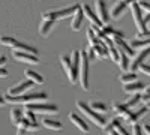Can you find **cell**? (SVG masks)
I'll return each instance as SVG.
<instances>
[{
    "mask_svg": "<svg viewBox=\"0 0 150 135\" xmlns=\"http://www.w3.org/2000/svg\"><path fill=\"white\" fill-rule=\"evenodd\" d=\"M47 93H30V95H21V96H11L5 95V101L6 104H33V102H45L47 101Z\"/></svg>",
    "mask_w": 150,
    "mask_h": 135,
    "instance_id": "1",
    "label": "cell"
},
{
    "mask_svg": "<svg viewBox=\"0 0 150 135\" xmlns=\"http://www.w3.org/2000/svg\"><path fill=\"white\" fill-rule=\"evenodd\" d=\"M77 107H78L80 111H81L87 119H89V120H92L96 126H99V128H105V126H107V120H105V117H102L99 113L93 111V110H92L89 105H87L86 102H83V101H77Z\"/></svg>",
    "mask_w": 150,
    "mask_h": 135,
    "instance_id": "2",
    "label": "cell"
},
{
    "mask_svg": "<svg viewBox=\"0 0 150 135\" xmlns=\"http://www.w3.org/2000/svg\"><path fill=\"white\" fill-rule=\"evenodd\" d=\"M0 44L2 45H6V47H11L12 51H21V53H30V54H35L38 56V50L30 45H26L14 38H9V36H0Z\"/></svg>",
    "mask_w": 150,
    "mask_h": 135,
    "instance_id": "3",
    "label": "cell"
},
{
    "mask_svg": "<svg viewBox=\"0 0 150 135\" xmlns=\"http://www.w3.org/2000/svg\"><path fill=\"white\" fill-rule=\"evenodd\" d=\"M80 9V5H74V6H68L63 9H57V11H48L42 14V20H60V18H68V17H74V14Z\"/></svg>",
    "mask_w": 150,
    "mask_h": 135,
    "instance_id": "4",
    "label": "cell"
},
{
    "mask_svg": "<svg viewBox=\"0 0 150 135\" xmlns=\"http://www.w3.org/2000/svg\"><path fill=\"white\" fill-rule=\"evenodd\" d=\"M89 66L90 59L86 50H81V65H80V84L83 90H89Z\"/></svg>",
    "mask_w": 150,
    "mask_h": 135,
    "instance_id": "5",
    "label": "cell"
},
{
    "mask_svg": "<svg viewBox=\"0 0 150 135\" xmlns=\"http://www.w3.org/2000/svg\"><path fill=\"white\" fill-rule=\"evenodd\" d=\"M129 9L132 12V18H134L135 27H137V30H138V33L147 32V26H146V23H144V15H143V11H141L140 5L137 3V2H134V3H131Z\"/></svg>",
    "mask_w": 150,
    "mask_h": 135,
    "instance_id": "6",
    "label": "cell"
},
{
    "mask_svg": "<svg viewBox=\"0 0 150 135\" xmlns=\"http://www.w3.org/2000/svg\"><path fill=\"white\" fill-rule=\"evenodd\" d=\"M24 110H30L33 113H39V114H57L59 108L53 104H42V102H33L27 104Z\"/></svg>",
    "mask_w": 150,
    "mask_h": 135,
    "instance_id": "7",
    "label": "cell"
},
{
    "mask_svg": "<svg viewBox=\"0 0 150 135\" xmlns=\"http://www.w3.org/2000/svg\"><path fill=\"white\" fill-rule=\"evenodd\" d=\"M95 12L99 18V21L102 23V26H108V20H110V14H108V9L104 0H96L95 2Z\"/></svg>",
    "mask_w": 150,
    "mask_h": 135,
    "instance_id": "8",
    "label": "cell"
},
{
    "mask_svg": "<svg viewBox=\"0 0 150 135\" xmlns=\"http://www.w3.org/2000/svg\"><path fill=\"white\" fill-rule=\"evenodd\" d=\"M135 0H125V2H117L114 6L111 8V18L114 20H119L125 12H126V9L131 6V3H134Z\"/></svg>",
    "mask_w": 150,
    "mask_h": 135,
    "instance_id": "9",
    "label": "cell"
},
{
    "mask_svg": "<svg viewBox=\"0 0 150 135\" xmlns=\"http://www.w3.org/2000/svg\"><path fill=\"white\" fill-rule=\"evenodd\" d=\"M33 81H30V80H26V81H21L18 86H14V87H11L9 90H8V95H11V96H21V95H24L29 89H32L33 87Z\"/></svg>",
    "mask_w": 150,
    "mask_h": 135,
    "instance_id": "10",
    "label": "cell"
},
{
    "mask_svg": "<svg viewBox=\"0 0 150 135\" xmlns=\"http://www.w3.org/2000/svg\"><path fill=\"white\" fill-rule=\"evenodd\" d=\"M81 9H83V12H84V15L87 17V20L92 23V26L99 27V29H102V27H104V26H102V23L99 21V18H98V15H96V12H95L89 5H87V3H83V5H81Z\"/></svg>",
    "mask_w": 150,
    "mask_h": 135,
    "instance_id": "11",
    "label": "cell"
},
{
    "mask_svg": "<svg viewBox=\"0 0 150 135\" xmlns=\"http://www.w3.org/2000/svg\"><path fill=\"white\" fill-rule=\"evenodd\" d=\"M12 56H14L15 60L18 62H24V63H30V65H38L39 63V57L30 54V53H21V51H12Z\"/></svg>",
    "mask_w": 150,
    "mask_h": 135,
    "instance_id": "12",
    "label": "cell"
},
{
    "mask_svg": "<svg viewBox=\"0 0 150 135\" xmlns=\"http://www.w3.org/2000/svg\"><path fill=\"white\" fill-rule=\"evenodd\" d=\"M60 63L63 66V69L66 71L68 74V78L72 84H75L78 81V77L74 74V69H72V62H71V57H66V56H60Z\"/></svg>",
    "mask_w": 150,
    "mask_h": 135,
    "instance_id": "13",
    "label": "cell"
},
{
    "mask_svg": "<svg viewBox=\"0 0 150 135\" xmlns=\"http://www.w3.org/2000/svg\"><path fill=\"white\" fill-rule=\"evenodd\" d=\"M147 107H140V108H137V110H134V111H129V114L125 117L123 120L126 122V123H129V125H135L137 122H138L146 113H147Z\"/></svg>",
    "mask_w": 150,
    "mask_h": 135,
    "instance_id": "14",
    "label": "cell"
},
{
    "mask_svg": "<svg viewBox=\"0 0 150 135\" xmlns=\"http://www.w3.org/2000/svg\"><path fill=\"white\" fill-rule=\"evenodd\" d=\"M149 56H150V47L146 48V50H141V53L132 60V63H131V66H129V71L135 74V71H138V69H140V66L144 63V60H146Z\"/></svg>",
    "mask_w": 150,
    "mask_h": 135,
    "instance_id": "15",
    "label": "cell"
},
{
    "mask_svg": "<svg viewBox=\"0 0 150 135\" xmlns=\"http://www.w3.org/2000/svg\"><path fill=\"white\" fill-rule=\"evenodd\" d=\"M112 42H114V45L117 47V50H119L120 53H125V54L129 56V57L134 56V48H132L129 44L125 42L123 38H114V39H112Z\"/></svg>",
    "mask_w": 150,
    "mask_h": 135,
    "instance_id": "16",
    "label": "cell"
},
{
    "mask_svg": "<svg viewBox=\"0 0 150 135\" xmlns=\"http://www.w3.org/2000/svg\"><path fill=\"white\" fill-rule=\"evenodd\" d=\"M146 86L141 83V81H135V83H131V84H125L123 86V92L128 93V95H137V93H141L144 92Z\"/></svg>",
    "mask_w": 150,
    "mask_h": 135,
    "instance_id": "17",
    "label": "cell"
},
{
    "mask_svg": "<svg viewBox=\"0 0 150 135\" xmlns=\"http://www.w3.org/2000/svg\"><path fill=\"white\" fill-rule=\"evenodd\" d=\"M69 120L72 122V123L77 126L81 132H89V126H87V123L84 122V119H81L78 114H75V113H69Z\"/></svg>",
    "mask_w": 150,
    "mask_h": 135,
    "instance_id": "18",
    "label": "cell"
},
{
    "mask_svg": "<svg viewBox=\"0 0 150 135\" xmlns=\"http://www.w3.org/2000/svg\"><path fill=\"white\" fill-rule=\"evenodd\" d=\"M83 20H84V12H83V9H81V6H80V9L74 14V17H72V23H71V27H72V30H80L81 29V26H83Z\"/></svg>",
    "mask_w": 150,
    "mask_h": 135,
    "instance_id": "19",
    "label": "cell"
},
{
    "mask_svg": "<svg viewBox=\"0 0 150 135\" xmlns=\"http://www.w3.org/2000/svg\"><path fill=\"white\" fill-rule=\"evenodd\" d=\"M112 111H114L119 117H123L125 119V117L129 114L131 110L125 105V102H114V104H112Z\"/></svg>",
    "mask_w": 150,
    "mask_h": 135,
    "instance_id": "20",
    "label": "cell"
},
{
    "mask_svg": "<svg viewBox=\"0 0 150 135\" xmlns=\"http://www.w3.org/2000/svg\"><path fill=\"white\" fill-rule=\"evenodd\" d=\"M92 48H93V51H95L96 57H99V59H105V57L108 56L107 45H105V44H104V41H101V39H99V42H98V44H95Z\"/></svg>",
    "mask_w": 150,
    "mask_h": 135,
    "instance_id": "21",
    "label": "cell"
},
{
    "mask_svg": "<svg viewBox=\"0 0 150 135\" xmlns=\"http://www.w3.org/2000/svg\"><path fill=\"white\" fill-rule=\"evenodd\" d=\"M129 45L135 50H146V48L150 47V39H140V38H135L129 42Z\"/></svg>",
    "mask_w": 150,
    "mask_h": 135,
    "instance_id": "22",
    "label": "cell"
},
{
    "mask_svg": "<svg viewBox=\"0 0 150 135\" xmlns=\"http://www.w3.org/2000/svg\"><path fill=\"white\" fill-rule=\"evenodd\" d=\"M54 24H56L54 20H42L41 26H39V33H41L42 36H48V33L53 30Z\"/></svg>",
    "mask_w": 150,
    "mask_h": 135,
    "instance_id": "23",
    "label": "cell"
},
{
    "mask_svg": "<svg viewBox=\"0 0 150 135\" xmlns=\"http://www.w3.org/2000/svg\"><path fill=\"white\" fill-rule=\"evenodd\" d=\"M89 107L93 110V111H96V113H99V114H105V113H108V107L104 104V102H101V101H90L89 102Z\"/></svg>",
    "mask_w": 150,
    "mask_h": 135,
    "instance_id": "24",
    "label": "cell"
},
{
    "mask_svg": "<svg viewBox=\"0 0 150 135\" xmlns=\"http://www.w3.org/2000/svg\"><path fill=\"white\" fill-rule=\"evenodd\" d=\"M102 32H104V35L107 36V38H110L111 41L114 39V38H123V33H122V32L112 29V27H110V26H104V27H102Z\"/></svg>",
    "mask_w": 150,
    "mask_h": 135,
    "instance_id": "25",
    "label": "cell"
},
{
    "mask_svg": "<svg viewBox=\"0 0 150 135\" xmlns=\"http://www.w3.org/2000/svg\"><path fill=\"white\" fill-rule=\"evenodd\" d=\"M42 125L47 128V129H51V131H60L62 129V123L57 120H53V119H44L42 120Z\"/></svg>",
    "mask_w": 150,
    "mask_h": 135,
    "instance_id": "26",
    "label": "cell"
},
{
    "mask_svg": "<svg viewBox=\"0 0 150 135\" xmlns=\"http://www.w3.org/2000/svg\"><path fill=\"white\" fill-rule=\"evenodd\" d=\"M11 122H12V125H15V126H18L20 125V122L23 120V111L21 110H18V108H14V110H11Z\"/></svg>",
    "mask_w": 150,
    "mask_h": 135,
    "instance_id": "27",
    "label": "cell"
},
{
    "mask_svg": "<svg viewBox=\"0 0 150 135\" xmlns=\"http://www.w3.org/2000/svg\"><path fill=\"white\" fill-rule=\"evenodd\" d=\"M26 78L30 80V81H33L35 84H42L44 83V77L39 75V74L35 72V71H30V69L26 71Z\"/></svg>",
    "mask_w": 150,
    "mask_h": 135,
    "instance_id": "28",
    "label": "cell"
},
{
    "mask_svg": "<svg viewBox=\"0 0 150 135\" xmlns=\"http://www.w3.org/2000/svg\"><path fill=\"white\" fill-rule=\"evenodd\" d=\"M140 101H143V95H140V93H137V95H131V98L128 101H125V105H126L129 110L132 108V107H137L140 104Z\"/></svg>",
    "mask_w": 150,
    "mask_h": 135,
    "instance_id": "29",
    "label": "cell"
},
{
    "mask_svg": "<svg viewBox=\"0 0 150 135\" xmlns=\"http://www.w3.org/2000/svg\"><path fill=\"white\" fill-rule=\"evenodd\" d=\"M120 81L125 84H131V83H135L137 81V74L134 72H123L122 75H120Z\"/></svg>",
    "mask_w": 150,
    "mask_h": 135,
    "instance_id": "30",
    "label": "cell"
},
{
    "mask_svg": "<svg viewBox=\"0 0 150 135\" xmlns=\"http://www.w3.org/2000/svg\"><path fill=\"white\" fill-rule=\"evenodd\" d=\"M119 66L122 71H129V56H126L125 53H120V60H119Z\"/></svg>",
    "mask_w": 150,
    "mask_h": 135,
    "instance_id": "31",
    "label": "cell"
},
{
    "mask_svg": "<svg viewBox=\"0 0 150 135\" xmlns=\"http://www.w3.org/2000/svg\"><path fill=\"white\" fill-rule=\"evenodd\" d=\"M122 123H120V119H112L111 122H108V123H107V126L104 128V131L107 132V134H110V132H112V131H116L119 126H120Z\"/></svg>",
    "mask_w": 150,
    "mask_h": 135,
    "instance_id": "32",
    "label": "cell"
},
{
    "mask_svg": "<svg viewBox=\"0 0 150 135\" xmlns=\"http://www.w3.org/2000/svg\"><path fill=\"white\" fill-rule=\"evenodd\" d=\"M87 41H89L90 47H93L95 44H98V42H99L98 36L95 35V32L92 30V27H90V29H87Z\"/></svg>",
    "mask_w": 150,
    "mask_h": 135,
    "instance_id": "33",
    "label": "cell"
},
{
    "mask_svg": "<svg viewBox=\"0 0 150 135\" xmlns=\"http://www.w3.org/2000/svg\"><path fill=\"white\" fill-rule=\"evenodd\" d=\"M24 119H27L29 122H32V123H36V116L33 111H30V110H24V113H23Z\"/></svg>",
    "mask_w": 150,
    "mask_h": 135,
    "instance_id": "34",
    "label": "cell"
},
{
    "mask_svg": "<svg viewBox=\"0 0 150 135\" xmlns=\"http://www.w3.org/2000/svg\"><path fill=\"white\" fill-rule=\"evenodd\" d=\"M138 5H140L141 11H146V14H150V3L149 2H146V0H140Z\"/></svg>",
    "mask_w": 150,
    "mask_h": 135,
    "instance_id": "35",
    "label": "cell"
},
{
    "mask_svg": "<svg viewBox=\"0 0 150 135\" xmlns=\"http://www.w3.org/2000/svg\"><path fill=\"white\" fill-rule=\"evenodd\" d=\"M132 135H143V128L140 125H132Z\"/></svg>",
    "mask_w": 150,
    "mask_h": 135,
    "instance_id": "36",
    "label": "cell"
},
{
    "mask_svg": "<svg viewBox=\"0 0 150 135\" xmlns=\"http://www.w3.org/2000/svg\"><path fill=\"white\" fill-rule=\"evenodd\" d=\"M86 51H87V56H89V59H90V60H95V59H98L92 47H87V48H86Z\"/></svg>",
    "mask_w": 150,
    "mask_h": 135,
    "instance_id": "37",
    "label": "cell"
},
{
    "mask_svg": "<svg viewBox=\"0 0 150 135\" xmlns=\"http://www.w3.org/2000/svg\"><path fill=\"white\" fill-rule=\"evenodd\" d=\"M140 69L146 74V75H149L150 77V65H147V63H143L141 66H140Z\"/></svg>",
    "mask_w": 150,
    "mask_h": 135,
    "instance_id": "38",
    "label": "cell"
},
{
    "mask_svg": "<svg viewBox=\"0 0 150 135\" xmlns=\"http://www.w3.org/2000/svg\"><path fill=\"white\" fill-rule=\"evenodd\" d=\"M116 131H117V134H119V135H132V134H129V132H128L126 129L123 128V125H120V126H119V128H117Z\"/></svg>",
    "mask_w": 150,
    "mask_h": 135,
    "instance_id": "39",
    "label": "cell"
},
{
    "mask_svg": "<svg viewBox=\"0 0 150 135\" xmlns=\"http://www.w3.org/2000/svg\"><path fill=\"white\" fill-rule=\"evenodd\" d=\"M138 38L140 39H150V30H147L144 33H138Z\"/></svg>",
    "mask_w": 150,
    "mask_h": 135,
    "instance_id": "40",
    "label": "cell"
},
{
    "mask_svg": "<svg viewBox=\"0 0 150 135\" xmlns=\"http://www.w3.org/2000/svg\"><path fill=\"white\" fill-rule=\"evenodd\" d=\"M8 75H9V72H8V71H6V69L2 66V68H0V78H6Z\"/></svg>",
    "mask_w": 150,
    "mask_h": 135,
    "instance_id": "41",
    "label": "cell"
},
{
    "mask_svg": "<svg viewBox=\"0 0 150 135\" xmlns=\"http://www.w3.org/2000/svg\"><path fill=\"white\" fill-rule=\"evenodd\" d=\"M141 128H143V132H144L146 135H150V125H147V123H146V125H143Z\"/></svg>",
    "mask_w": 150,
    "mask_h": 135,
    "instance_id": "42",
    "label": "cell"
},
{
    "mask_svg": "<svg viewBox=\"0 0 150 135\" xmlns=\"http://www.w3.org/2000/svg\"><path fill=\"white\" fill-rule=\"evenodd\" d=\"M5 63H6V57L5 56H0V68H2Z\"/></svg>",
    "mask_w": 150,
    "mask_h": 135,
    "instance_id": "43",
    "label": "cell"
},
{
    "mask_svg": "<svg viewBox=\"0 0 150 135\" xmlns=\"http://www.w3.org/2000/svg\"><path fill=\"white\" fill-rule=\"evenodd\" d=\"M144 23H146V26H147V24H150V14H146L144 15Z\"/></svg>",
    "mask_w": 150,
    "mask_h": 135,
    "instance_id": "44",
    "label": "cell"
},
{
    "mask_svg": "<svg viewBox=\"0 0 150 135\" xmlns=\"http://www.w3.org/2000/svg\"><path fill=\"white\" fill-rule=\"evenodd\" d=\"M149 95H150V86L144 89V95H143V96H149Z\"/></svg>",
    "mask_w": 150,
    "mask_h": 135,
    "instance_id": "45",
    "label": "cell"
},
{
    "mask_svg": "<svg viewBox=\"0 0 150 135\" xmlns=\"http://www.w3.org/2000/svg\"><path fill=\"white\" fill-rule=\"evenodd\" d=\"M3 105H6V101L3 96H0V107H3Z\"/></svg>",
    "mask_w": 150,
    "mask_h": 135,
    "instance_id": "46",
    "label": "cell"
},
{
    "mask_svg": "<svg viewBox=\"0 0 150 135\" xmlns=\"http://www.w3.org/2000/svg\"><path fill=\"white\" fill-rule=\"evenodd\" d=\"M108 135H119V134H117V131H112V132H110Z\"/></svg>",
    "mask_w": 150,
    "mask_h": 135,
    "instance_id": "47",
    "label": "cell"
},
{
    "mask_svg": "<svg viewBox=\"0 0 150 135\" xmlns=\"http://www.w3.org/2000/svg\"><path fill=\"white\" fill-rule=\"evenodd\" d=\"M146 107H147V108L150 110V102H147V104H146Z\"/></svg>",
    "mask_w": 150,
    "mask_h": 135,
    "instance_id": "48",
    "label": "cell"
},
{
    "mask_svg": "<svg viewBox=\"0 0 150 135\" xmlns=\"http://www.w3.org/2000/svg\"><path fill=\"white\" fill-rule=\"evenodd\" d=\"M119 2H125V0H119Z\"/></svg>",
    "mask_w": 150,
    "mask_h": 135,
    "instance_id": "49",
    "label": "cell"
}]
</instances>
